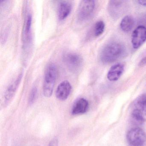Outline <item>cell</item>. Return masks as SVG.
Returning <instances> with one entry per match:
<instances>
[{
  "label": "cell",
  "mask_w": 146,
  "mask_h": 146,
  "mask_svg": "<svg viewBox=\"0 0 146 146\" xmlns=\"http://www.w3.org/2000/svg\"><path fill=\"white\" fill-rule=\"evenodd\" d=\"M134 25V20L131 16L127 15L122 19L120 23L121 30L125 32H129L132 29Z\"/></svg>",
  "instance_id": "5bb4252c"
},
{
  "label": "cell",
  "mask_w": 146,
  "mask_h": 146,
  "mask_svg": "<svg viewBox=\"0 0 146 146\" xmlns=\"http://www.w3.org/2000/svg\"><path fill=\"white\" fill-rule=\"evenodd\" d=\"M89 107L88 102L84 98H80L74 103L72 109L73 115L83 114L88 111Z\"/></svg>",
  "instance_id": "9c48e42d"
},
{
  "label": "cell",
  "mask_w": 146,
  "mask_h": 146,
  "mask_svg": "<svg viewBox=\"0 0 146 146\" xmlns=\"http://www.w3.org/2000/svg\"><path fill=\"white\" fill-rule=\"evenodd\" d=\"M138 4L141 5L143 6H146V1H142V0H140L137 1Z\"/></svg>",
  "instance_id": "ffe728a7"
},
{
  "label": "cell",
  "mask_w": 146,
  "mask_h": 146,
  "mask_svg": "<svg viewBox=\"0 0 146 146\" xmlns=\"http://www.w3.org/2000/svg\"><path fill=\"white\" fill-rule=\"evenodd\" d=\"M124 71V65L119 63L112 66L107 74V78L110 81H117L121 76Z\"/></svg>",
  "instance_id": "30bf717a"
},
{
  "label": "cell",
  "mask_w": 146,
  "mask_h": 146,
  "mask_svg": "<svg viewBox=\"0 0 146 146\" xmlns=\"http://www.w3.org/2000/svg\"><path fill=\"white\" fill-rule=\"evenodd\" d=\"M72 5L69 1H62L60 3L58 8V17L60 20L65 19L70 13Z\"/></svg>",
  "instance_id": "8fae6325"
},
{
  "label": "cell",
  "mask_w": 146,
  "mask_h": 146,
  "mask_svg": "<svg viewBox=\"0 0 146 146\" xmlns=\"http://www.w3.org/2000/svg\"><path fill=\"white\" fill-rule=\"evenodd\" d=\"M64 60L67 67L74 72L79 71L82 66V58L75 53H68L65 54Z\"/></svg>",
  "instance_id": "8992f818"
},
{
  "label": "cell",
  "mask_w": 146,
  "mask_h": 146,
  "mask_svg": "<svg viewBox=\"0 0 146 146\" xmlns=\"http://www.w3.org/2000/svg\"><path fill=\"white\" fill-rule=\"evenodd\" d=\"M72 86L68 81H64L60 84L56 91V97L60 100H66L71 91Z\"/></svg>",
  "instance_id": "ba28073f"
},
{
  "label": "cell",
  "mask_w": 146,
  "mask_h": 146,
  "mask_svg": "<svg viewBox=\"0 0 146 146\" xmlns=\"http://www.w3.org/2000/svg\"><path fill=\"white\" fill-rule=\"evenodd\" d=\"M125 1H111L109 2V11L110 13L114 17L120 14L123 9Z\"/></svg>",
  "instance_id": "4fadbf2b"
},
{
  "label": "cell",
  "mask_w": 146,
  "mask_h": 146,
  "mask_svg": "<svg viewBox=\"0 0 146 146\" xmlns=\"http://www.w3.org/2000/svg\"><path fill=\"white\" fill-rule=\"evenodd\" d=\"M105 24L102 21L96 22L94 28V34L96 36H99L102 35L105 30Z\"/></svg>",
  "instance_id": "9a60e30c"
},
{
  "label": "cell",
  "mask_w": 146,
  "mask_h": 146,
  "mask_svg": "<svg viewBox=\"0 0 146 146\" xmlns=\"http://www.w3.org/2000/svg\"><path fill=\"white\" fill-rule=\"evenodd\" d=\"M57 75L58 70L55 65L53 63L49 64L45 70L43 82V94L46 97L48 98L52 94Z\"/></svg>",
  "instance_id": "3957f363"
},
{
  "label": "cell",
  "mask_w": 146,
  "mask_h": 146,
  "mask_svg": "<svg viewBox=\"0 0 146 146\" xmlns=\"http://www.w3.org/2000/svg\"><path fill=\"white\" fill-rule=\"evenodd\" d=\"M146 64V56L143 58L139 63V65L140 66H142Z\"/></svg>",
  "instance_id": "d6986e66"
},
{
  "label": "cell",
  "mask_w": 146,
  "mask_h": 146,
  "mask_svg": "<svg viewBox=\"0 0 146 146\" xmlns=\"http://www.w3.org/2000/svg\"><path fill=\"white\" fill-rule=\"evenodd\" d=\"M95 7L94 1L84 0L81 1L78 7L77 18L79 22L85 21L90 17Z\"/></svg>",
  "instance_id": "5b68a950"
},
{
  "label": "cell",
  "mask_w": 146,
  "mask_h": 146,
  "mask_svg": "<svg viewBox=\"0 0 146 146\" xmlns=\"http://www.w3.org/2000/svg\"><path fill=\"white\" fill-rule=\"evenodd\" d=\"M126 138L130 146H143L146 141V134L142 129L135 127L127 132Z\"/></svg>",
  "instance_id": "277c9868"
},
{
  "label": "cell",
  "mask_w": 146,
  "mask_h": 146,
  "mask_svg": "<svg viewBox=\"0 0 146 146\" xmlns=\"http://www.w3.org/2000/svg\"><path fill=\"white\" fill-rule=\"evenodd\" d=\"M37 88L36 87H34L31 90V92L30 95L29 100V102L30 104H33L37 96Z\"/></svg>",
  "instance_id": "e0dca14e"
},
{
  "label": "cell",
  "mask_w": 146,
  "mask_h": 146,
  "mask_svg": "<svg viewBox=\"0 0 146 146\" xmlns=\"http://www.w3.org/2000/svg\"><path fill=\"white\" fill-rule=\"evenodd\" d=\"M31 23H32V16L31 14H29L27 17L25 27V35L27 40H29V39Z\"/></svg>",
  "instance_id": "2e32d148"
},
{
  "label": "cell",
  "mask_w": 146,
  "mask_h": 146,
  "mask_svg": "<svg viewBox=\"0 0 146 146\" xmlns=\"http://www.w3.org/2000/svg\"><path fill=\"white\" fill-rule=\"evenodd\" d=\"M125 52L124 47L120 43H109L102 51L101 60L105 64L113 63L121 58L124 54Z\"/></svg>",
  "instance_id": "7a4b0ae2"
},
{
  "label": "cell",
  "mask_w": 146,
  "mask_h": 146,
  "mask_svg": "<svg viewBox=\"0 0 146 146\" xmlns=\"http://www.w3.org/2000/svg\"><path fill=\"white\" fill-rule=\"evenodd\" d=\"M146 40V28L140 25L133 31L131 36V43L135 49L139 48Z\"/></svg>",
  "instance_id": "52a82bcc"
},
{
  "label": "cell",
  "mask_w": 146,
  "mask_h": 146,
  "mask_svg": "<svg viewBox=\"0 0 146 146\" xmlns=\"http://www.w3.org/2000/svg\"><path fill=\"white\" fill-rule=\"evenodd\" d=\"M22 74H20L17 78V80L13 82L8 87L6 90L5 94V102L8 103L12 100L17 91L18 85L20 83V81L22 78Z\"/></svg>",
  "instance_id": "7c38bea8"
},
{
  "label": "cell",
  "mask_w": 146,
  "mask_h": 146,
  "mask_svg": "<svg viewBox=\"0 0 146 146\" xmlns=\"http://www.w3.org/2000/svg\"><path fill=\"white\" fill-rule=\"evenodd\" d=\"M132 123L137 125L143 124L146 121V94L139 96L132 103L131 113Z\"/></svg>",
  "instance_id": "6da1fadb"
},
{
  "label": "cell",
  "mask_w": 146,
  "mask_h": 146,
  "mask_svg": "<svg viewBox=\"0 0 146 146\" xmlns=\"http://www.w3.org/2000/svg\"><path fill=\"white\" fill-rule=\"evenodd\" d=\"M58 140L55 137L50 142L48 146H58Z\"/></svg>",
  "instance_id": "ac0fdd59"
}]
</instances>
